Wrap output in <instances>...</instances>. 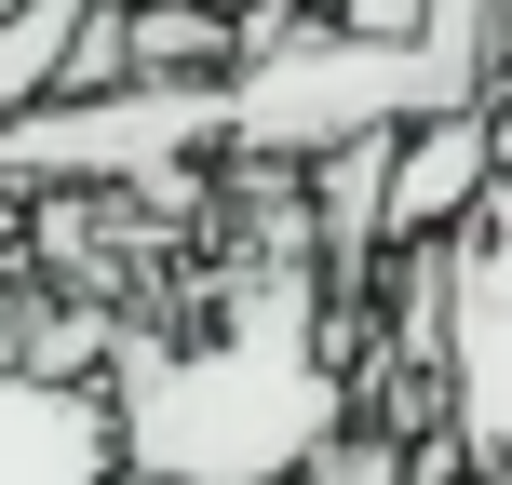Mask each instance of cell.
<instances>
[{"mask_svg": "<svg viewBox=\"0 0 512 485\" xmlns=\"http://www.w3.org/2000/svg\"><path fill=\"white\" fill-rule=\"evenodd\" d=\"M499 162H512V95L499 108H432V122H405V135H391V256L472 230V203L499 189Z\"/></svg>", "mask_w": 512, "mask_h": 485, "instance_id": "cell-4", "label": "cell"}, {"mask_svg": "<svg viewBox=\"0 0 512 485\" xmlns=\"http://www.w3.org/2000/svg\"><path fill=\"white\" fill-rule=\"evenodd\" d=\"M310 14L364 27V41H418V27H432V0H310Z\"/></svg>", "mask_w": 512, "mask_h": 485, "instance_id": "cell-7", "label": "cell"}, {"mask_svg": "<svg viewBox=\"0 0 512 485\" xmlns=\"http://www.w3.org/2000/svg\"><path fill=\"white\" fill-rule=\"evenodd\" d=\"M203 162H230V81H122L0 122V189H135L176 216Z\"/></svg>", "mask_w": 512, "mask_h": 485, "instance_id": "cell-3", "label": "cell"}, {"mask_svg": "<svg viewBox=\"0 0 512 485\" xmlns=\"http://www.w3.org/2000/svg\"><path fill=\"white\" fill-rule=\"evenodd\" d=\"M297 189H310V243H324L337 297H364V283L391 270V135H351V149H324Z\"/></svg>", "mask_w": 512, "mask_h": 485, "instance_id": "cell-5", "label": "cell"}, {"mask_svg": "<svg viewBox=\"0 0 512 485\" xmlns=\"http://www.w3.org/2000/svg\"><path fill=\"white\" fill-rule=\"evenodd\" d=\"M445 108V68L418 41H364V27L310 14V0H270L243 14L230 54V162L243 176H310L351 135H405Z\"/></svg>", "mask_w": 512, "mask_h": 485, "instance_id": "cell-2", "label": "cell"}, {"mask_svg": "<svg viewBox=\"0 0 512 485\" xmlns=\"http://www.w3.org/2000/svg\"><path fill=\"white\" fill-rule=\"evenodd\" d=\"M81 27H95V0H14V14H0V122H14V108H54V95H68Z\"/></svg>", "mask_w": 512, "mask_h": 485, "instance_id": "cell-6", "label": "cell"}, {"mask_svg": "<svg viewBox=\"0 0 512 485\" xmlns=\"http://www.w3.org/2000/svg\"><path fill=\"white\" fill-rule=\"evenodd\" d=\"M337 351L351 324L297 189V216H270V243L203 297L189 337H122V485H310L364 418V378H337Z\"/></svg>", "mask_w": 512, "mask_h": 485, "instance_id": "cell-1", "label": "cell"}, {"mask_svg": "<svg viewBox=\"0 0 512 485\" xmlns=\"http://www.w3.org/2000/svg\"><path fill=\"white\" fill-rule=\"evenodd\" d=\"M216 14H230V27H243V14H270V0H216Z\"/></svg>", "mask_w": 512, "mask_h": 485, "instance_id": "cell-8", "label": "cell"}]
</instances>
